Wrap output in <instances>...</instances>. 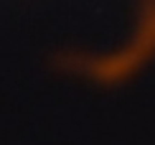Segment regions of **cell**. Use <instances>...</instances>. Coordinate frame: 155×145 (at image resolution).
I'll list each match as a JSON object with an SVG mask.
<instances>
[{"label": "cell", "instance_id": "6da1fadb", "mask_svg": "<svg viewBox=\"0 0 155 145\" xmlns=\"http://www.w3.org/2000/svg\"><path fill=\"white\" fill-rule=\"evenodd\" d=\"M150 54H155V0H137L135 25L130 31V38L120 49L104 54L76 51L64 56V64L94 79H120L137 69Z\"/></svg>", "mask_w": 155, "mask_h": 145}]
</instances>
